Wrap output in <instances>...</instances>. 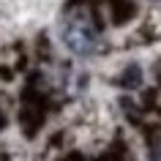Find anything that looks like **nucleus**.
<instances>
[{
  "instance_id": "1",
  "label": "nucleus",
  "mask_w": 161,
  "mask_h": 161,
  "mask_svg": "<svg viewBox=\"0 0 161 161\" xmlns=\"http://www.w3.org/2000/svg\"><path fill=\"white\" fill-rule=\"evenodd\" d=\"M63 44L68 52H74L76 58H90L98 49V36H96L93 25L85 14H74L63 27Z\"/></svg>"
}]
</instances>
